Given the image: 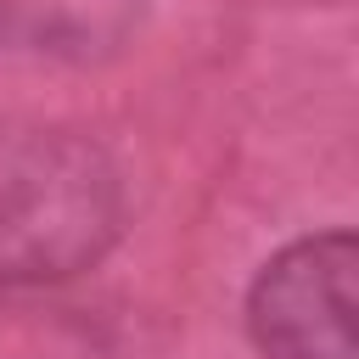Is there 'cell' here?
<instances>
[{"mask_svg":"<svg viewBox=\"0 0 359 359\" xmlns=\"http://www.w3.org/2000/svg\"><path fill=\"white\" fill-rule=\"evenodd\" d=\"M112 163L50 129L0 135V286L79 275L118 236Z\"/></svg>","mask_w":359,"mask_h":359,"instance_id":"cell-1","label":"cell"},{"mask_svg":"<svg viewBox=\"0 0 359 359\" xmlns=\"http://www.w3.org/2000/svg\"><path fill=\"white\" fill-rule=\"evenodd\" d=\"M353 236H303L264 264L247 325L264 359H353Z\"/></svg>","mask_w":359,"mask_h":359,"instance_id":"cell-2","label":"cell"},{"mask_svg":"<svg viewBox=\"0 0 359 359\" xmlns=\"http://www.w3.org/2000/svg\"><path fill=\"white\" fill-rule=\"evenodd\" d=\"M140 0H0V34L39 50H90L135 22Z\"/></svg>","mask_w":359,"mask_h":359,"instance_id":"cell-3","label":"cell"}]
</instances>
